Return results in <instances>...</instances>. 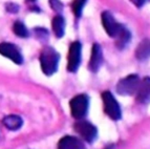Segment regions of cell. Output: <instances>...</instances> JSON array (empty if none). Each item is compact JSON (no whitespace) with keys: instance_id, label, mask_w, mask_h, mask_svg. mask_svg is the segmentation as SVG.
I'll return each mask as SVG.
<instances>
[{"instance_id":"cell-1","label":"cell","mask_w":150,"mask_h":149,"mask_svg":"<svg viewBox=\"0 0 150 149\" xmlns=\"http://www.w3.org/2000/svg\"><path fill=\"white\" fill-rule=\"evenodd\" d=\"M60 56L54 47L46 46L40 54V65L43 74L46 76H52L58 70Z\"/></svg>"},{"instance_id":"cell-2","label":"cell","mask_w":150,"mask_h":149,"mask_svg":"<svg viewBox=\"0 0 150 149\" xmlns=\"http://www.w3.org/2000/svg\"><path fill=\"white\" fill-rule=\"evenodd\" d=\"M88 104H89V99L86 94H81L74 97L69 102L71 116L78 120L83 119L88 111Z\"/></svg>"},{"instance_id":"cell-3","label":"cell","mask_w":150,"mask_h":149,"mask_svg":"<svg viewBox=\"0 0 150 149\" xmlns=\"http://www.w3.org/2000/svg\"><path fill=\"white\" fill-rule=\"evenodd\" d=\"M102 100L104 104V111L110 119L112 120H120L122 117L120 104L113 97V94L110 92L106 90L102 94Z\"/></svg>"},{"instance_id":"cell-4","label":"cell","mask_w":150,"mask_h":149,"mask_svg":"<svg viewBox=\"0 0 150 149\" xmlns=\"http://www.w3.org/2000/svg\"><path fill=\"white\" fill-rule=\"evenodd\" d=\"M140 78L138 74H129L120 80L117 84V92L123 96H131L137 92L140 85Z\"/></svg>"},{"instance_id":"cell-5","label":"cell","mask_w":150,"mask_h":149,"mask_svg":"<svg viewBox=\"0 0 150 149\" xmlns=\"http://www.w3.org/2000/svg\"><path fill=\"white\" fill-rule=\"evenodd\" d=\"M82 59V45L79 41H75L70 44L67 56V70L76 72L79 70Z\"/></svg>"},{"instance_id":"cell-6","label":"cell","mask_w":150,"mask_h":149,"mask_svg":"<svg viewBox=\"0 0 150 149\" xmlns=\"http://www.w3.org/2000/svg\"><path fill=\"white\" fill-rule=\"evenodd\" d=\"M101 20H102V25L105 28V32L107 35L111 38H115L120 33L123 24L119 23L113 15L108 11H105L101 14Z\"/></svg>"},{"instance_id":"cell-7","label":"cell","mask_w":150,"mask_h":149,"mask_svg":"<svg viewBox=\"0 0 150 149\" xmlns=\"http://www.w3.org/2000/svg\"><path fill=\"white\" fill-rule=\"evenodd\" d=\"M0 55L4 56L5 58L12 60L16 64L20 65L23 62L22 54L20 53L19 48L15 44L8 42L0 43Z\"/></svg>"},{"instance_id":"cell-8","label":"cell","mask_w":150,"mask_h":149,"mask_svg":"<svg viewBox=\"0 0 150 149\" xmlns=\"http://www.w3.org/2000/svg\"><path fill=\"white\" fill-rule=\"evenodd\" d=\"M75 130L87 143H93L96 138H97V128L91 123H89V122H77L75 124Z\"/></svg>"},{"instance_id":"cell-9","label":"cell","mask_w":150,"mask_h":149,"mask_svg":"<svg viewBox=\"0 0 150 149\" xmlns=\"http://www.w3.org/2000/svg\"><path fill=\"white\" fill-rule=\"evenodd\" d=\"M103 63V50L100 44L95 43L93 45L91 50V56H90L89 63H88V68L90 72H97L101 68Z\"/></svg>"},{"instance_id":"cell-10","label":"cell","mask_w":150,"mask_h":149,"mask_svg":"<svg viewBox=\"0 0 150 149\" xmlns=\"http://www.w3.org/2000/svg\"><path fill=\"white\" fill-rule=\"evenodd\" d=\"M58 149H86L85 145L78 138L66 136L58 143Z\"/></svg>"},{"instance_id":"cell-11","label":"cell","mask_w":150,"mask_h":149,"mask_svg":"<svg viewBox=\"0 0 150 149\" xmlns=\"http://www.w3.org/2000/svg\"><path fill=\"white\" fill-rule=\"evenodd\" d=\"M137 100L140 103H147L150 101V78L146 77L141 81L137 90Z\"/></svg>"},{"instance_id":"cell-12","label":"cell","mask_w":150,"mask_h":149,"mask_svg":"<svg viewBox=\"0 0 150 149\" xmlns=\"http://www.w3.org/2000/svg\"><path fill=\"white\" fill-rule=\"evenodd\" d=\"M135 58L140 61H145L150 58V39H144L135 50Z\"/></svg>"},{"instance_id":"cell-13","label":"cell","mask_w":150,"mask_h":149,"mask_svg":"<svg viewBox=\"0 0 150 149\" xmlns=\"http://www.w3.org/2000/svg\"><path fill=\"white\" fill-rule=\"evenodd\" d=\"M115 39L117 47H118L119 50H123V48H125L129 44L130 40H131V33H130V31L126 26L123 25L120 33H119L118 36Z\"/></svg>"},{"instance_id":"cell-14","label":"cell","mask_w":150,"mask_h":149,"mask_svg":"<svg viewBox=\"0 0 150 149\" xmlns=\"http://www.w3.org/2000/svg\"><path fill=\"white\" fill-rule=\"evenodd\" d=\"M52 28L57 38H62L65 33V20L61 15H57L52 20Z\"/></svg>"},{"instance_id":"cell-15","label":"cell","mask_w":150,"mask_h":149,"mask_svg":"<svg viewBox=\"0 0 150 149\" xmlns=\"http://www.w3.org/2000/svg\"><path fill=\"white\" fill-rule=\"evenodd\" d=\"M3 124L4 126L10 130H18L22 126L23 121L19 116L17 114H10L3 119Z\"/></svg>"},{"instance_id":"cell-16","label":"cell","mask_w":150,"mask_h":149,"mask_svg":"<svg viewBox=\"0 0 150 149\" xmlns=\"http://www.w3.org/2000/svg\"><path fill=\"white\" fill-rule=\"evenodd\" d=\"M13 31L16 36L20 38H28L30 36V32L22 21H16L13 25Z\"/></svg>"},{"instance_id":"cell-17","label":"cell","mask_w":150,"mask_h":149,"mask_svg":"<svg viewBox=\"0 0 150 149\" xmlns=\"http://www.w3.org/2000/svg\"><path fill=\"white\" fill-rule=\"evenodd\" d=\"M87 3V0H74L73 2V12L77 18H80L82 16L84 6Z\"/></svg>"},{"instance_id":"cell-18","label":"cell","mask_w":150,"mask_h":149,"mask_svg":"<svg viewBox=\"0 0 150 149\" xmlns=\"http://www.w3.org/2000/svg\"><path fill=\"white\" fill-rule=\"evenodd\" d=\"M35 34L40 41H45V40L48 39V32H47V30H45V28H35Z\"/></svg>"},{"instance_id":"cell-19","label":"cell","mask_w":150,"mask_h":149,"mask_svg":"<svg viewBox=\"0 0 150 149\" xmlns=\"http://www.w3.org/2000/svg\"><path fill=\"white\" fill-rule=\"evenodd\" d=\"M50 8L57 13H62L63 9H64L63 3L61 2L60 0H50Z\"/></svg>"},{"instance_id":"cell-20","label":"cell","mask_w":150,"mask_h":149,"mask_svg":"<svg viewBox=\"0 0 150 149\" xmlns=\"http://www.w3.org/2000/svg\"><path fill=\"white\" fill-rule=\"evenodd\" d=\"M5 9L8 13H12V14H16L19 11V5L16 4V3H6L5 4Z\"/></svg>"},{"instance_id":"cell-21","label":"cell","mask_w":150,"mask_h":149,"mask_svg":"<svg viewBox=\"0 0 150 149\" xmlns=\"http://www.w3.org/2000/svg\"><path fill=\"white\" fill-rule=\"evenodd\" d=\"M130 1H131V2H132L133 4L139 9H141L143 5L146 3V0H130Z\"/></svg>"},{"instance_id":"cell-22","label":"cell","mask_w":150,"mask_h":149,"mask_svg":"<svg viewBox=\"0 0 150 149\" xmlns=\"http://www.w3.org/2000/svg\"><path fill=\"white\" fill-rule=\"evenodd\" d=\"M113 148V145H110V146H108L107 148H105V149H112Z\"/></svg>"},{"instance_id":"cell-23","label":"cell","mask_w":150,"mask_h":149,"mask_svg":"<svg viewBox=\"0 0 150 149\" xmlns=\"http://www.w3.org/2000/svg\"><path fill=\"white\" fill-rule=\"evenodd\" d=\"M28 1H30V2H34V1H36V0H28Z\"/></svg>"}]
</instances>
